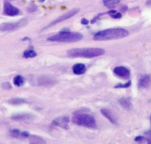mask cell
<instances>
[{
    "mask_svg": "<svg viewBox=\"0 0 151 144\" xmlns=\"http://www.w3.org/2000/svg\"><path fill=\"white\" fill-rule=\"evenodd\" d=\"M1 86L4 90H9L12 88V86H11V83L8 82H5L2 83L1 85Z\"/></svg>",
    "mask_w": 151,
    "mask_h": 144,
    "instance_id": "603a6c76",
    "label": "cell"
},
{
    "mask_svg": "<svg viewBox=\"0 0 151 144\" xmlns=\"http://www.w3.org/2000/svg\"><path fill=\"white\" fill-rule=\"evenodd\" d=\"M119 103L123 109L127 110H132L133 108V106L132 102L126 98H120L119 100Z\"/></svg>",
    "mask_w": 151,
    "mask_h": 144,
    "instance_id": "9a60e30c",
    "label": "cell"
},
{
    "mask_svg": "<svg viewBox=\"0 0 151 144\" xmlns=\"http://www.w3.org/2000/svg\"><path fill=\"white\" fill-rule=\"evenodd\" d=\"M127 9H128V7H127L126 5H123V6L121 7V8H120V10H121L122 12H126V11H127Z\"/></svg>",
    "mask_w": 151,
    "mask_h": 144,
    "instance_id": "4dcf8cb0",
    "label": "cell"
},
{
    "mask_svg": "<svg viewBox=\"0 0 151 144\" xmlns=\"http://www.w3.org/2000/svg\"><path fill=\"white\" fill-rule=\"evenodd\" d=\"M104 52V50L100 48H73L67 51V54L71 58H91L102 55Z\"/></svg>",
    "mask_w": 151,
    "mask_h": 144,
    "instance_id": "7a4b0ae2",
    "label": "cell"
},
{
    "mask_svg": "<svg viewBox=\"0 0 151 144\" xmlns=\"http://www.w3.org/2000/svg\"><path fill=\"white\" fill-rule=\"evenodd\" d=\"M37 53L32 49H28L25 51L23 53V57L25 58H34L37 56Z\"/></svg>",
    "mask_w": 151,
    "mask_h": 144,
    "instance_id": "ffe728a7",
    "label": "cell"
},
{
    "mask_svg": "<svg viewBox=\"0 0 151 144\" xmlns=\"http://www.w3.org/2000/svg\"><path fill=\"white\" fill-rule=\"evenodd\" d=\"M69 122V118L67 116H61L53 120L51 125L64 129H68V123Z\"/></svg>",
    "mask_w": 151,
    "mask_h": 144,
    "instance_id": "9c48e42d",
    "label": "cell"
},
{
    "mask_svg": "<svg viewBox=\"0 0 151 144\" xmlns=\"http://www.w3.org/2000/svg\"><path fill=\"white\" fill-rule=\"evenodd\" d=\"M113 72L117 76L125 79H129L130 76V70L126 67L123 66L115 67L113 69Z\"/></svg>",
    "mask_w": 151,
    "mask_h": 144,
    "instance_id": "30bf717a",
    "label": "cell"
},
{
    "mask_svg": "<svg viewBox=\"0 0 151 144\" xmlns=\"http://www.w3.org/2000/svg\"><path fill=\"white\" fill-rule=\"evenodd\" d=\"M110 15L113 19H120L122 16V14L120 12H117L116 13L112 14H111Z\"/></svg>",
    "mask_w": 151,
    "mask_h": 144,
    "instance_id": "4316f807",
    "label": "cell"
},
{
    "mask_svg": "<svg viewBox=\"0 0 151 144\" xmlns=\"http://www.w3.org/2000/svg\"><path fill=\"white\" fill-rule=\"evenodd\" d=\"M37 9V6L34 4H31L27 8V11L28 12H33L36 11Z\"/></svg>",
    "mask_w": 151,
    "mask_h": 144,
    "instance_id": "cb8c5ba5",
    "label": "cell"
},
{
    "mask_svg": "<svg viewBox=\"0 0 151 144\" xmlns=\"http://www.w3.org/2000/svg\"><path fill=\"white\" fill-rule=\"evenodd\" d=\"M129 35V32L122 28H109L96 32L93 39L95 41H107L111 39H120Z\"/></svg>",
    "mask_w": 151,
    "mask_h": 144,
    "instance_id": "6da1fadb",
    "label": "cell"
},
{
    "mask_svg": "<svg viewBox=\"0 0 151 144\" xmlns=\"http://www.w3.org/2000/svg\"><path fill=\"white\" fill-rule=\"evenodd\" d=\"M28 141L31 144H42L46 143V141L42 138L37 135H29L28 137Z\"/></svg>",
    "mask_w": 151,
    "mask_h": 144,
    "instance_id": "2e32d148",
    "label": "cell"
},
{
    "mask_svg": "<svg viewBox=\"0 0 151 144\" xmlns=\"http://www.w3.org/2000/svg\"><path fill=\"white\" fill-rule=\"evenodd\" d=\"M73 72L76 75L84 74L86 71V67L84 64L81 63H77L74 64L72 68Z\"/></svg>",
    "mask_w": 151,
    "mask_h": 144,
    "instance_id": "5bb4252c",
    "label": "cell"
},
{
    "mask_svg": "<svg viewBox=\"0 0 151 144\" xmlns=\"http://www.w3.org/2000/svg\"><path fill=\"white\" fill-rule=\"evenodd\" d=\"M131 85V81H129L127 82L126 83L122 84V83H119L114 86V88H129Z\"/></svg>",
    "mask_w": 151,
    "mask_h": 144,
    "instance_id": "7402d4cb",
    "label": "cell"
},
{
    "mask_svg": "<svg viewBox=\"0 0 151 144\" xmlns=\"http://www.w3.org/2000/svg\"><path fill=\"white\" fill-rule=\"evenodd\" d=\"M150 124H151V115H150Z\"/></svg>",
    "mask_w": 151,
    "mask_h": 144,
    "instance_id": "e575fe53",
    "label": "cell"
},
{
    "mask_svg": "<svg viewBox=\"0 0 151 144\" xmlns=\"http://www.w3.org/2000/svg\"><path fill=\"white\" fill-rule=\"evenodd\" d=\"M80 11V9L78 8H75L73 9H71L68 12H67L66 13L64 14L63 15H61L60 16H59L58 18H57V19H55V20H54L53 21H52L51 23H50L48 25L45 26L42 29H46L47 28H49L58 23H60L65 20H67L70 18H71L72 16H73L74 15H75L76 14H77Z\"/></svg>",
    "mask_w": 151,
    "mask_h": 144,
    "instance_id": "8992f818",
    "label": "cell"
},
{
    "mask_svg": "<svg viewBox=\"0 0 151 144\" xmlns=\"http://www.w3.org/2000/svg\"><path fill=\"white\" fill-rule=\"evenodd\" d=\"M145 135L146 136V138H145V140H147V143L151 144V131L149 130L147 132H145Z\"/></svg>",
    "mask_w": 151,
    "mask_h": 144,
    "instance_id": "484cf974",
    "label": "cell"
},
{
    "mask_svg": "<svg viewBox=\"0 0 151 144\" xmlns=\"http://www.w3.org/2000/svg\"><path fill=\"white\" fill-rule=\"evenodd\" d=\"M81 24L86 25H87L88 24V21L87 19L83 18L81 20Z\"/></svg>",
    "mask_w": 151,
    "mask_h": 144,
    "instance_id": "f546056e",
    "label": "cell"
},
{
    "mask_svg": "<svg viewBox=\"0 0 151 144\" xmlns=\"http://www.w3.org/2000/svg\"><path fill=\"white\" fill-rule=\"evenodd\" d=\"M107 14V12H104V13H100V14H99L98 15H97L96 16H94L93 18V19H91V24H94L96 21H97V20L98 19H99L100 18V17L101 16H102L103 15H104V14Z\"/></svg>",
    "mask_w": 151,
    "mask_h": 144,
    "instance_id": "d4e9b609",
    "label": "cell"
},
{
    "mask_svg": "<svg viewBox=\"0 0 151 144\" xmlns=\"http://www.w3.org/2000/svg\"><path fill=\"white\" fill-rule=\"evenodd\" d=\"M22 40V41H29V40H30V39L29 38H28V37H25Z\"/></svg>",
    "mask_w": 151,
    "mask_h": 144,
    "instance_id": "1f68e13d",
    "label": "cell"
},
{
    "mask_svg": "<svg viewBox=\"0 0 151 144\" xmlns=\"http://www.w3.org/2000/svg\"><path fill=\"white\" fill-rule=\"evenodd\" d=\"M20 136L22 138H28L29 136V132H27V131H24V132H20Z\"/></svg>",
    "mask_w": 151,
    "mask_h": 144,
    "instance_id": "f1b7e54d",
    "label": "cell"
},
{
    "mask_svg": "<svg viewBox=\"0 0 151 144\" xmlns=\"http://www.w3.org/2000/svg\"><path fill=\"white\" fill-rule=\"evenodd\" d=\"M27 24V19L24 18L15 22L2 23L0 24V32H8L16 30L25 26Z\"/></svg>",
    "mask_w": 151,
    "mask_h": 144,
    "instance_id": "5b68a950",
    "label": "cell"
},
{
    "mask_svg": "<svg viewBox=\"0 0 151 144\" xmlns=\"http://www.w3.org/2000/svg\"><path fill=\"white\" fill-rule=\"evenodd\" d=\"M4 14L10 16H17L19 14V10L18 8L12 5L8 1H4Z\"/></svg>",
    "mask_w": 151,
    "mask_h": 144,
    "instance_id": "ba28073f",
    "label": "cell"
},
{
    "mask_svg": "<svg viewBox=\"0 0 151 144\" xmlns=\"http://www.w3.org/2000/svg\"><path fill=\"white\" fill-rule=\"evenodd\" d=\"M35 118L34 115L28 113H21L17 114H14L11 116V119L17 121H27L32 120Z\"/></svg>",
    "mask_w": 151,
    "mask_h": 144,
    "instance_id": "8fae6325",
    "label": "cell"
},
{
    "mask_svg": "<svg viewBox=\"0 0 151 144\" xmlns=\"http://www.w3.org/2000/svg\"><path fill=\"white\" fill-rule=\"evenodd\" d=\"M45 0H39V1L40 2H44Z\"/></svg>",
    "mask_w": 151,
    "mask_h": 144,
    "instance_id": "836d02e7",
    "label": "cell"
},
{
    "mask_svg": "<svg viewBox=\"0 0 151 144\" xmlns=\"http://www.w3.org/2000/svg\"><path fill=\"white\" fill-rule=\"evenodd\" d=\"M83 36L77 32H59L58 34L52 35L47 38V40L51 42H73L81 40Z\"/></svg>",
    "mask_w": 151,
    "mask_h": 144,
    "instance_id": "3957f363",
    "label": "cell"
},
{
    "mask_svg": "<svg viewBox=\"0 0 151 144\" xmlns=\"http://www.w3.org/2000/svg\"><path fill=\"white\" fill-rule=\"evenodd\" d=\"M8 103L12 105H20L26 103V101L20 98H13L8 100Z\"/></svg>",
    "mask_w": 151,
    "mask_h": 144,
    "instance_id": "ac0fdd59",
    "label": "cell"
},
{
    "mask_svg": "<svg viewBox=\"0 0 151 144\" xmlns=\"http://www.w3.org/2000/svg\"><path fill=\"white\" fill-rule=\"evenodd\" d=\"M25 80L24 78L21 75H17L13 79V83L14 85L17 87L22 86L24 85Z\"/></svg>",
    "mask_w": 151,
    "mask_h": 144,
    "instance_id": "e0dca14e",
    "label": "cell"
},
{
    "mask_svg": "<svg viewBox=\"0 0 151 144\" xmlns=\"http://www.w3.org/2000/svg\"><path fill=\"white\" fill-rule=\"evenodd\" d=\"M100 112L105 118H106L113 124L117 123V119L115 118V116L112 113V112L110 111L109 109L106 108H103V109H101Z\"/></svg>",
    "mask_w": 151,
    "mask_h": 144,
    "instance_id": "4fadbf2b",
    "label": "cell"
},
{
    "mask_svg": "<svg viewBox=\"0 0 151 144\" xmlns=\"http://www.w3.org/2000/svg\"><path fill=\"white\" fill-rule=\"evenodd\" d=\"M9 134L12 138H18L20 135V130L17 128L12 129L9 131Z\"/></svg>",
    "mask_w": 151,
    "mask_h": 144,
    "instance_id": "44dd1931",
    "label": "cell"
},
{
    "mask_svg": "<svg viewBox=\"0 0 151 144\" xmlns=\"http://www.w3.org/2000/svg\"><path fill=\"white\" fill-rule=\"evenodd\" d=\"M151 84V76L150 75H142L138 81V87L139 88H147Z\"/></svg>",
    "mask_w": 151,
    "mask_h": 144,
    "instance_id": "7c38bea8",
    "label": "cell"
},
{
    "mask_svg": "<svg viewBox=\"0 0 151 144\" xmlns=\"http://www.w3.org/2000/svg\"><path fill=\"white\" fill-rule=\"evenodd\" d=\"M120 0H103V2L106 7L109 8H113L116 5L119 3Z\"/></svg>",
    "mask_w": 151,
    "mask_h": 144,
    "instance_id": "d6986e66",
    "label": "cell"
},
{
    "mask_svg": "<svg viewBox=\"0 0 151 144\" xmlns=\"http://www.w3.org/2000/svg\"><path fill=\"white\" fill-rule=\"evenodd\" d=\"M143 140H145V137L142 136H137L134 138V140L137 142H141Z\"/></svg>",
    "mask_w": 151,
    "mask_h": 144,
    "instance_id": "83f0119b",
    "label": "cell"
},
{
    "mask_svg": "<svg viewBox=\"0 0 151 144\" xmlns=\"http://www.w3.org/2000/svg\"><path fill=\"white\" fill-rule=\"evenodd\" d=\"M146 4L147 5H151V0H149Z\"/></svg>",
    "mask_w": 151,
    "mask_h": 144,
    "instance_id": "d6a6232c",
    "label": "cell"
},
{
    "mask_svg": "<svg viewBox=\"0 0 151 144\" xmlns=\"http://www.w3.org/2000/svg\"><path fill=\"white\" fill-rule=\"evenodd\" d=\"M57 83L56 78L50 75H43L40 76L37 80V84L38 86L48 87L52 86Z\"/></svg>",
    "mask_w": 151,
    "mask_h": 144,
    "instance_id": "52a82bcc",
    "label": "cell"
},
{
    "mask_svg": "<svg viewBox=\"0 0 151 144\" xmlns=\"http://www.w3.org/2000/svg\"><path fill=\"white\" fill-rule=\"evenodd\" d=\"M71 120L76 125L88 128H94L96 126L95 118L92 115L81 111L75 112Z\"/></svg>",
    "mask_w": 151,
    "mask_h": 144,
    "instance_id": "277c9868",
    "label": "cell"
}]
</instances>
